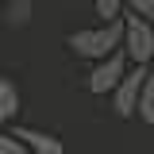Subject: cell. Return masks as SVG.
I'll list each match as a JSON object with an SVG mask.
<instances>
[{
    "mask_svg": "<svg viewBox=\"0 0 154 154\" xmlns=\"http://www.w3.org/2000/svg\"><path fill=\"white\" fill-rule=\"evenodd\" d=\"M66 46L73 50L77 58H108L112 50L123 46V19H100V27H85V31H73L66 38Z\"/></svg>",
    "mask_w": 154,
    "mask_h": 154,
    "instance_id": "1",
    "label": "cell"
},
{
    "mask_svg": "<svg viewBox=\"0 0 154 154\" xmlns=\"http://www.w3.org/2000/svg\"><path fill=\"white\" fill-rule=\"evenodd\" d=\"M4 16H8V27H27L31 23V0H12Z\"/></svg>",
    "mask_w": 154,
    "mask_h": 154,
    "instance_id": "8",
    "label": "cell"
},
{
    "mask_svg": "<svg viewBox=\"0 0 154 154\" xmlns=\"http://www.w3.org/2000/svg\"><path fill=\"white\" fill-rule=\"evenodd\" d=\"M135 112H139L143 123H150V127H154V77L143 81V93H139V108H135Z\"/></svg>",
    "mask_w": 154,
    "mask_h": 154,
    "instance_id": "7",
    "label": "cell"
},
{
    "mask_svg": "<svg viewBox=\"0 0 154 154\" xmlns=\"http://www.w3.org/2000/svg\"><path fill=\"white\" fill-rule=\"evenodd\" d=\"M16 112H19V89L8 77H0V127L8 119H16Z\"/></svg>",
    "mask_w": 154,
    "mask_h": 154,
    "instance_id": "6",
    "label": "cell"
},
{
    "mask_svg": "<svg viewBox=\"0 0 154 154\" xmlns=\"http://www.w3.org/2000/svg\"><path fill=\"white\" fill-rule=\"evenodd\" d=\"M123 50H127V58L135 66H150V58H154V23L146 16H139V12L123 16Z\"/></svg>",
    "mask_w": 154,
    "mask_h": 154,
    "instance_id": "2",
    "label": "cell"
},
{
    "mask_svg": "<svg viewBox=\"0 0 154 154\" xmlns=\"http://www.w3.org/2000/svg\"><path fill=\"white\" fill-rule=\"evenodd\" d=\"M123 8L127 0H93V12L100 19H123Z\"/></svg>",
    "mask_w": 154,
    "mask_h": 154,
    "instance_id": "9",
    "label": "cell"
},
{
    "mask_svg": "<svg viewBox=\"0 0 154 154\" xmlns=\"http://www.w3.org/2000/svg\"><path fill=\"white\" fill-rule=\"evenodd\" d=\"M127 62H131L127 50H112L108 58H100L96 69L89 73V93H93V96H108L116 85H119V77L127 73Z\"/></svg>",
    "mask_w": 154,
    "mask_h": 154,
    "instance_id": "3",
    "label": "cell"
},
{
    "mask_svg": "<svg viewBox=\"0 0 154 154\" xmlns=\"http://www.w3.org/2000/svg\"><path fill=\"white\" fill-rule=\"evenodd\" d=\"M127 8L139 12V16H146V19L154 23V0H127Z\"/></svg>",
    "mask_w": 154,
    "mask_h": 154,
    "instance_id": "11",
    "label": "cell"
},
{
    "mask_svg": "<svg viewBox=\"0 0 154 154\" xmlns=\"http://www.w3.org/2000/svg\"><path fill=\"white\" fill-rule=\"evenodd\" d=\"M12 135H19V139L27 143V150H31V154H66V146H62V139H58V135L35 131V127H16Z\"/></svg>",
    "mask_w": 154,
    "mask_h": 154,
    "instance_id": "5",
    "label": "cell"
},
{
    "mask_svg": "<svg viewBox=\"0 0 154 154\" xmlns=\"http://www.w3.org/2000/svg\"><path fill=\"white\" fill-rule=\"evenodd\" d=\"M150 77V69L146 66H135V69H127V73L119 77V85L112 89V108L116 116H135V108H139V93H143V81Z\"/></svg>",
    "mask_w": 154,
    "mask_h": 154,
    "instance_id": "4",
    "label": "cell"
},
{
    "mask_svg": "<svg viewBox=\"0 0 154 154\" xmlns=\"http://www.w3.org/2000/svg\"><path fill=\"white\" fill-rule=\"evenodd\" d=\"M0 154H31V150H27V143H23L19 135L0 131Z\"/></svg>",
    "mask_w": 154,
    "mask_h": 154,
    "instance_id": "10",
    "label": "cell"
},
{
    "mask_svg": "<svg viewBox=\"0 0 154 154\" xmlns=\"http://www.w3.org/2000/svg\"><path fill=\"white\" fill-rule=\"evenodd\" d=\"M146 69H150V77H154V58H150V66H146Z\"/></svg>",
    "mask_w": 154,
    "mask_h": 154,
    "instance_id": "12",
    "label": "cell"
}]
</instances>
